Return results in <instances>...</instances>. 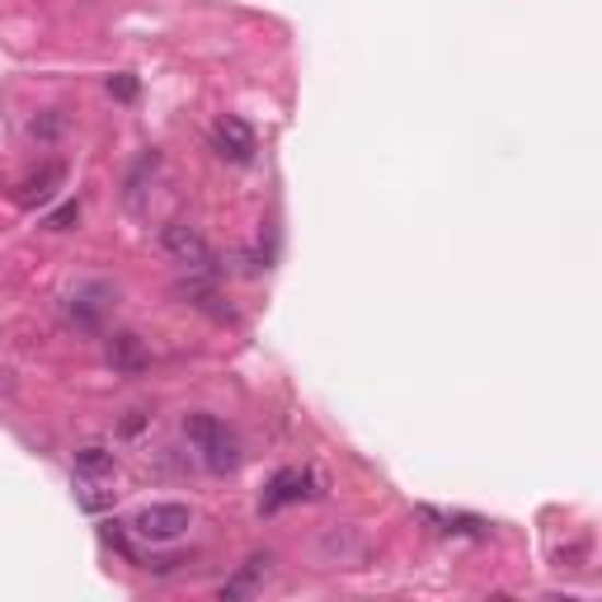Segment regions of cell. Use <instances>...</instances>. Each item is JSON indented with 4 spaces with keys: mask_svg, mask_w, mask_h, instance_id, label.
Instances as JSON below:
<instances>
[{
    "mask_svg": "<svg viewBox=\"0 0 602 602\" xmlns=\"http://www.w3.org/2000/svg\"><path fill=\"white\" fill-rule=\"evenodd\" d=\"M184 433L198 448V456H202V466H208V471L227 475V471L241 466V438H235V429H231L227 419L202 415V409H198V415L184 419Z\"/></svg>",
    "mask_w": 602,
    "mask_h": 602,
    "instance_id": "1",
    "label": "cell"
},
{
    "mask_svg": "<svg viewBox=\"0 0 602 602\" xmlns=\"http://www.w3.org/2000/svg\"><path fill=\"white\" fill-rule=\"evenodd\" d=\"M194 528V513L184 509V503H147L137 518H132V532L141 542H180V536Z\"/></svg>",
    "mask_w": 602,
    "mask_h": 602,
    "instance_id": "2",
    "label": "cell"
},
{
    "mask_svg": "<svg viewBox=\"0 0 602 602\" xmlns=\"http://www.w3.org/2000/svg\"><path fill=\"white\" fill-rule=\"evenodd\" d=\"M161 245H165V255L174 264L194 268V274H208V268H212V245L202 241L194 227H184V221H170V227L161 231Z\"/></svg>",
    "mask_w": 602,
    "mask_h": 602,
    "instance_id": "3",
    "label": "cell"
},
{
    "mask_svg": "<svg viewBox=\"0 0 602 602\" xmlns=\"http://www.w3.org/2000/svg\"><path fill=\"white\" fill-rule=\"evenodd\" d=\"M212 151L231 165H250L255 161V128H250L245 118H235V114L217 118L212 123Z\"/></svg>",
    "mask_w": 602,
    "mask_h": 602,
    "instance_id": "4",
    "label": "cell"
},
{
    "mask_svg": "<svg viewBox=\"0 0 602 602\" xmlns=\"http://www.w3.org/2000/svg\"><path fill=\"white\" fill-rule=\"evenodd\" d=\"M61 180H67V165L47 161V165H38L34 174H24V180L14 184V202H20V208H43V202L57 198Z\"/></svg>",
    "mask_w": 602,
    "mask_h": 602,
    "instance_id": "5",
    "label": "cell"
},
{
    "mask_svg": "<svg viewBox=\"0 0 602 602\" xmlns=\"http://www.w3.org/2000/svg\"><path fill=\"white\" fill-rule=\"evenodd\" d=\"M311 485V471H278L274 475V485H268V495H264V503H259V509L264 513H278L282 509V503H297V499H311L315 495V489H306Z\"/></svg>",
    "mask_w": 602,
    "mask_h": 602,
    "instance_id": "6",
    "label": "cell"
},
{
    "mask_svg": "<svg viewBox=\"0 0 602 602\" xmlns=\"http://www.w3.org/2000/svg\"><path fill=\"white\" fill-rule=\"evenodd\" d=\"M108 362H114V372L123 377H137V372H147V348H141L137 335H114L108 339Z\"/></svg>",
    "mask_w": 602,
    "mask_h": 602,
    "instance_id": "7",
    "label": "cell"
},
{
    "mask_svg": "<svg viewBox=\"0 0 602 602\" xmlns=\"http://www.w3.org/2000/svg\"><path fill=\"white\" fill-rule=\"evenodd\" d=\"M104 306L108 301H90V288H81V292H71L67 301H61V315H67V325H76V329H100Z\"/></svg>",
    "mask_w": 602,
    "mask_h": 602,
    "instance_id": "8",
    "label": "cell"
},
{
    "mask_svg": "<svg viewBox=\"0 0 602 602\" xmlns=\"http://www.w3.org/2000/svg\"><path fill=\"white\" fill-rule=\"evenodd\" d=\"M118 471V456L100 448V442H90V448H76V475L81 481H104V475Z\"/></svg>",
    "mask_w": 602,
    "mask_h": 602,
    "instance_id": "9",
    "label": "cell"
},
{
    "mask_svg": "<svg viewBox=\"0 0 602 602\" xmlns=\"http://www.w3.org/2000/svg\"><path fill=\"white\" fill-rule=\"evenodd\" d=\"M268 565H274L268 556H250V560L241 565V575H235V579L227 583V589H221V598H245V593H255V589H259V579L268 575Z\"/></svg>",
    "mask_w": 602,
    "mask_h": 602,
    "instance_id": "10",
    "label": "cell"
},
{
    "mask_svg": "<svg viewBox=\"0 0 602 602\" xmlns=\"http://www.w3.org/2000/svg\"><path fill=\"white\" fill-rule=\"evenodd\" d=\"M76 221H81V202H61V208H57L53 217H47L43 227H47V231H71Z\"/></svg>",
    "mask_w": 602,
    "mask_h": 602,
    "instance_id": "11",
    "label": "cell"
},
{
    "mask_svg": "<svg viewBox=\"0 0 602 602\" xmlns=\"http://www.w3.org/2000/svg\"><path fill=\"white\" fill-rule=\"evenodd\" d=\"M108 94H118V100H137V76H108Z\"/></svg>",
    "mask_w": 602,
    "mask_h": 602,
    "instance_id": "12",
    "label": "cell"
}]
</instances>
